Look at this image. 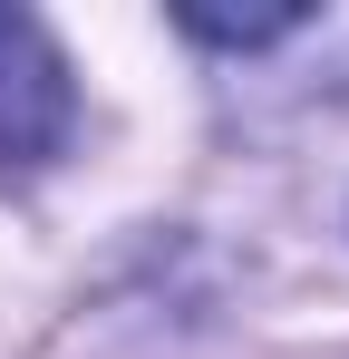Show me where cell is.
I'll list each match as a JSON object with an SVG mask.
<instances>
[{"instance_id":"1","label":"cell","mask_w":349,"mask_h":359,"mask_svg":"<svg viewBox=\"0 0 349 359\" xmlns=\"http://www.w3.org/2000/svg\"><path fill=\"white\" fill-rule=\"evenodd\" d=\"M68 59L29 10H0V175H39L68 146Z\"/></svg>"}]
</instances>
